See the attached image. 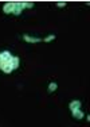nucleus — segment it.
<instances>
[{
    "mask_svg": "<svg viewBox=\"0 0 90 127\" xmlns=\"http://www.w3.org/2000/svg\"><path fill=\"white\" fill-rule=\"evenodd\" d=\"M11 60H12V55L10 52L0 53V62H11Z\"/></svg>",
    "mask_w": 90,
    "mask_h": 127,
    "instance_id": "nucleus-2",
    "label": "nucleus"
},
{
    "mask_svg": "<svg viewBox=\"0 0 90 127\" xmlns=\"http://www.w3.org/2000/svg\"><path fill=\"white\" fill-rule=\"evenodd\" d=\"M32 6H34V3H31V1H24V7H28V8H31Z\"/></svg>",
    "mask_w": 90,
    "mask_h": 127,
    "instance_id": "nucleus-11",
    "label": "nucleus"
},
{
    "mask_svg": "<svg viewBox=\"0 0 90 127\" xmlns=\"http://www.w3.org/2000/svg\"><path fill=\"white\" fill-rule=\"evenodd\" d=\"M14 7H15V3H7V4H4V7H3V11L6 12V14H10V12H14Z\"/></svg>",
    "mask_w": 90,
    "mask_h": 127,
    "instance_id": "nucleus-4",
    "label": "nucleus"
},
{
    "mask_svg": "<svg viewBox=\"0 0 90 127\" xmlns=\"http://www.w3.org/2000/svg\"><path fill=\"white\" fill-rule=\"evenodd\" d=\"M11 65H12V69H16L17 66H19V57H12Z\"/></svg>",
    "mask_w": 90,
    "mask_h": 127,
    "instance_id": "nucleus-7",
    "label": "nucleus"
},
{
    "mask_svg": "<svg viewBox=\"0 0 90 127\" xmlns=\"http://www.w3.org/2000/svg\"><path fill=\"white\" fill-rule=\"evenodd\" d=\"M55 89H56V84H55V82H51L50 87H49V91H50V92H52V91H55Z\"/></svg>",
    "mask_w": 90,
    "mask_h": 127,
    "instance_id": "nucleus-9",
    "label": "nucleus"
},
{
    "mask_svg": "<svg viewBox=\"0 0 90 127\" xmlns=\"http://www.w3.org/2000/svg\"><path fill=\"white\" fill-rule=\"evenodd\" d=\"M24 41L30 42V43H35V42H40L42 39H39V38H32V37H28V35H24Z\"/></svg>",
    "mask_w": 90,
    "mask_h": 127,
    "instance_id": "nucleus-6",
    "label": "nucleus"
},
{
    "mask_svg": "<svg viewBox=\"0 0 90 127\" xmlns=\"http://www.w3.org/2000/svg\"><path fill=\"white\" fill-rule=\"evenodd\" d=\"M24 8V1H20V3H15V7H14V14L15 15H20L22 10Z\"/></svg>",
    "mask_w": 90,
    "mask_h": 127,
    "instance_id": "nucleus-3",
    "label": "nucleus"
},
{
    "mask_svg": "<svg viewBox=\"0 0 90 127\" xmlns=\"http://www.w3.org/2000/svg\"><path fill=\"white\" fill-rule=\"evenodd\" d=\"M73 116H75L77 119H81V118L83 116V114H82V111L77 110V111H73Z\"/></svg>",
    "mask_w": 90,
    "mask_h": 127,
    "instance_id": "nucleus-8",
    "label": "nucleus"
},
{
    "mask_svg": "<svg viewBox=\"0 0 90 127\" xmlns=\"http://www.w3.org/2000/svg\"><path fill=\"white\" fill-rule=\"evenodd\" d=\"M79 107H81V103L78 101V100H75V101H71V103H70V110H71V111L79 110Z\"/></svg>",
    "mask_w": 90,
    "mask_h": 127,
    "instance_id": "nucleus-5",
    "label": "nucleus"
},
{
    "mask_svg": "<svg viewBox=\"0 0 90 127\" xmlns=\"http://www.w3.org/2000/svg\"><path fill=\"white\" fill-rule=\"evenodd\" d=\"M54 38H55V35H49L47 38H45V42H51Z\"/></svg>",
    "mask_w": 90,
    "mask_h": 127,
    "instance_id": "nucleus-10",
    "label": "nucleus"
},
{
    "mask_svg": "<svg viewBox=\"0 0 90 127\" xmlns=\"http://www.w3.org/2000/svg\"><path fill=\"white\" fill-rule=\"evenodd\" d=\"M0 69L4 73H11L12 72V65H11V62H0Z\"/></svg>",
    "mask_w": 90,
    "mask_h": 127,
    "instance_id": "nucleus-1",
    "label": "nucleus"
}]
</instances>
